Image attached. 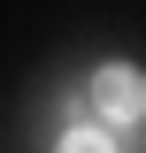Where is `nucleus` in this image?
Returning a JSON list of instances; mask_svg holds the SVG:
<instances>
[{
	"instance_id": "1",
	"label": "nucleus",
	"mask_w": 146,
	"mask_h": 153,
	"mask_svg": "<svg viewBox=\"0 0 146 153\" xmlns=\"http://www.w3.org/2000/svg\"><path fill=\"white\" fill-rule=\"evenodd\" d=\"M92 107H100V123H138L146 115V76L131 61H108V69L92 76Z\"/></svg>"
},
{
	"instance_id": "2",
	"label": "nucleus",
	"mask_w": 146,
	"mask_h": 153,
	"mask_svg": "<svg viewBox=\"0 0 146 153\" xmlns=\"http://www.w3.org/2000/svg\"><path fill=\"white\" fill-rule=\"evenodd\" d=\"M54 153H115V138H108V130H62Z\"/></svg>"
}]
</instances>
